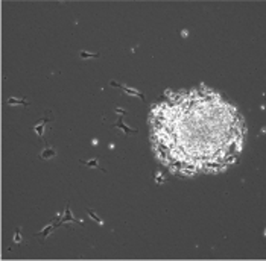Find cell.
<instances>
[{"label":"cell","instance_id":"1","mask_svg":"<svg viewBox=\"0 0 266 261\" xmlns=\"http://www.w3.org/2000/svg\"><path fill=\"white\" fill-rule=\"evenodd\" d=\"M111 85H113V87H120L126 94H129V96H137V97L140 99V100H143V102L146 100L145 94H143L141 91H138V90H135V88H131V87H128V85H122V84L116 82V81H111Z\"/></svg>","mask_w":266,"mask_h":261},{"label":"cell","instance_id":"2","mask_svg":"<svg viewBox=\"0 0 266 261\" xmlns=\"http://www.w3.org/2000/svg\"><path fill=\"white\" fill-rule=\"evenodd\" d=\"M50 120H53V114H52V111H46L44 119H43L38 125H35V126H34V131L40 135V138H43V131H44V125L47 123V121H50Z\"/></svg>","mask_w":266,"mask_h":261},{"label":"cell","instance_id":"3","mask_svg":"<svg viewBox=\"0 0 266 261\" xmlns=\"http://www.w3.org/2000/svg\"><path fill=\"white\" fill-rule=\"evenodd\" d=\"M114 127H119V129H122L126 135H129V134H137V129H135V127H128V126L123 123V121H122V119H119V121H117V123L114 125Z\"/></svg>","mask_w":266,"mask_h":261},{"label":"cell","instance_id":"4","mask_svg":"<svg viewBox=\"0 0 266 261\" xmlns=\"http://www.w3.org/2000/svg\"><path fill=\"white\" fill-rule=\"evenodd\" d=\"M79 163H81L82 166H88V167H94V169H102V167L99 166L97 159H87V161H82V159H81ZM102 170H104V169H102Z\"/></svg>","mask_w":266,"mask_h":261},{"label":"cell","instance_id":"5","mask_svg":"<svg viewBox=\"0 0 266 261\" xmlns=\"http://www.w3.org/2000/svg\"><path fill=\"white\" fill-rule=\"evenodd\" d=\"M8 103L9 105H14V103H17V105H23V106H29V103L26 102L24 99H15V97H11L8 99Z\"/></svg>","mask_w":266,"mask_h":261},{"label":"cell","instance_id":"6","mask_svg":"<svg viewBox=\"0 0 266 261\" xmlns=\"http://www.w3.org/2000/svg\"><path fill=\"white\" fill-rule=\"evenodd\" d=\"M52 156H55V150H53V149H50L49 146H47V149H46V150H43V153H41V158H43V159H47V158H52Z\"/></svg>","mask_w":266,"mask_h":261},{"label":"cell","instance_id":"7","mask_svg":"<svg viewBox=\"0 0 266 261\" xmlns=\"http://www.w3.org/2000/svg\"><path fill=\"white\" fill-rule=\"evenodd\" d=\"M87 212L90 214V217H91L93 220H96V222L99 223V225H104V220H102V219H99V217H97V214H96V212H94L93 210H90V208H88V210H87Z\"/></svg>","mask_w":266,"mask_h":261},{"label":"cell","instance_id":"8","mask_svg":"<svg viewBox=\"0 0 266 261\" xmlns=\"http://www.w3.org/2000/svg\"><path fill=\"white\" fill-rule=\"evenodd\" d=\"M79 56L81 58H99V53H88L85 50H81L79 52Z\"/></svg>","mask_w":266,"mask_h":261},{"label":"cell","instance_id":"9","mask_svg":"<svg viewBox=\"0 0 266 261\" xmlns=\"http://www.w3.org/2000/svg\"><path fill=\"white\" fill-rule=\"evenodd\" d=\"M55 225H56V222H53L52 225H49V226H47L44 231H43V232H40V234H37V235H38V237H46L47 234H49V232H50V231L53 229V226H55Z\"/></svg>","mask_w":266,"mask_h":261},{"label":"cell","instance_id":"10","mask_svg":"<svg viewBox=\"0 0 266 261\" xmlns=\"http://www.w3.org/2000/svg\"><path fill=\"white\" fill-rule=\"evenodd\" d=\"M68 220H70V222H74V219H73V217H72V212H70V210H68V206H67V210H66V217H64V219L60 222V223H64V222H68Z\"/></svg>","mask_w":266,"mask_h":261},{"label":"cell","instance_id":"11","mask_svg":"<svg viewBox=\"0 0 266 261\" xmlns=\"http://www.w3.org/2000/svg\"><path fill=\"white\" fill-rule=\"evenodd\" d=\"M154 176L157 178V179H155V181H157V184H163L164 181H166V179H164V176H163V175L160 173V172H157V173H154Z\"/></svg>","mask_w":266,"mask_h":261},{"label":"cell","instance_id":"12","mask_svg":"<svg viewBox=\"0 0 266 261\" xmlns=\"http://www.w3.org/2000/svg\"><path fill=\"white\" fill-rule=\"evenodd\" d=\"M14 240H15V241H17V243H20V241H21V240H20V229L17 231V234H15V237H14Z\"/></svg>","mask_w":266,"mask_h":261},{"label":"cell","instance_id":"13","mask_svg":"<svg viewBox=\"0 0 266 261\" xmlns=\"http://www.w3.org/2000/svg\"><path fill=\"white\" fill-rule=\"evenodd\" d=\"M116 113H119V114H125L126 111H125V109H120V108H116Z\"/></svg>","mask_w":266,"mask_h":261}]
</instances>
